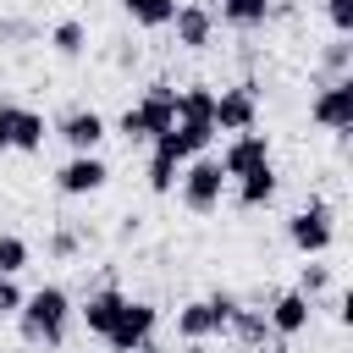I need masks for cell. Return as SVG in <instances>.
I'll return each mask as SVG.
<instances>
[{
	"label": "cell",
	"mask_w": 353,
	"mask_h": 353,
	"mask_svg": "<svg viewBox=\"0 0 353 353\" xmlns=\"http://www.w3.org/2000/svg\"><path fill=\"white\" fill-rule=\"evenodd\" d=\"M72 314H77V309H72L66 287H61V281H44V287H33V292L22 298V309H17V331H22V342H33V347H61Z\"/></svg>",
	"instance_id": "1"
},
{
	"label": "cell",
	"mask_w": 353,
	"mask_h": 353,
	"mask_svg": "<svg viewBox=\"0 0 353 353\" xmlns=\"http://www.w3.org/2000/svg\"><path fill=\"white\" fill-rule=\"evenodd\" d=\"M176 199H182V210H193V215H215L221 199H226V171H221V160H215V154H193V160L182 165V176H176Z\"/></svg>",
	"instance_id": "2"
},
{
	"label": "cell",
	"mask_w": 353,
	"mask_h": 353,
	"mask_svg": "<svg viewBox=\"0 0 353 353\" xmlns=\"http://www.w3.org/2000/svg\"><path fill=\"white\" fill-rule=\"evenodd\" d=\"M287 243H292L303 259L331 254V243H336V215H331V204H325V199H309L303 210H292V215H287Z\"/></svg>",
	"instance_id": "3"
},
{
	"label": "cell",
	"mask_w": 353,
	"mask_h": 353,
	"mask_svg": "<svg viewBox=\"0 0 353 353\" xmlns=\"http://www.w3.org/2000/svg\"><path fill=\"white\" fill-rule=\"evenodd\" d=\"M154 325H160V309L149 298H127L116 325H110V336H105V347L110 353H149L154 347Z\"/></svg>",
	"instance_id": "4"
},
{
	"label": "cell",
	"mask_w": 353,
	"mask_h": 353,
	"mask_svg": "<svg viewBox=\"0 0 353 353\" xmlns=\"http://www.w3.org/2000/svg\"><path fill=\"white\" fill-rule=\"evenodd\" d=\"M50 138H61L72 154H99V143L110 138V121H105L94 105H72V110H61V116H55Z\"/></svg>",
	"instance_id": "5"
},
{
	"label": "cell",
	"mask_w": 353,
	"mask_h": 353,
	"mask_svg": "<svg viewBox=\"0 0 353 353\" xmlns=\"http://www.w3.org/2000/svg\"><path fill=\"white\" fill-rule=\"evenodd\" d=\"M254 121H259V88L254 83H232V88H221L215 94V132H254Z\"/></svg>",
	"instance_id": "6"
},
{
	"label": "cell",
	"mask_w": 353,
	"mask_h": 353,
	"mask_svg": "<svg viewBox=\"0 0 353 353\" xmlns=\"http://www.w3.org/2000/svg\"><path fill=\"white\" fill-rule=\"evenodd\" d=\"M105 182H110V165L99 154H72L55 171V193L61 199H94V193H105Z\"/></svg>",
	"instance_id": "7"
},
{
	"label": "cell",
	"mask_w": 353,
	"mask_h": 353,
	"mask_svg": "<svg viewBox=\"0 0 353 353\" xmlns=\"http://www.w3.org/2000/svg\"><path fill=\"white\" fill-rule=\"evenodd\" d=\"M309 121L325 127V132H353V77L325 83V88L309 99Z\"/></svg>",
	"instance_id": "8"
},
{
	"label": "cell",
	"mask_w": 353,
	"mask_h": 353,
	"mask_svg": "<svg viewBox=\"0 0 353 353\" xmlns=\"http://www.w3.org/2000/svg\"><path fill=\"white\" fill-rule=\"evenodd\" d=\"M171 28H176V44L193 50V55L215 44V11H210L204 0H182V6L171 11Z\"/></svg>",
	"instance_id": "9"
},
{
	"label": "cell",
	"mask_w": 353,
	"mask_h": 353,
	"mask_svg": "<svg viewBox=\"0 0 353 353\" xmlns=\"http://www.w3.org/2000/svg\"><path fill=\"white\" fill-rule=\"evenodd\" d=\"M265 320H270V331H276L281 342H292V336H303V331H309V320H314V303H309L298 287H287V292H276V298H270Z\"/></svg>",
	"instance_id": "10"
},
{
	"label": "cell",
	"mask_w": 353,
	"mask_h": 353,
	"mask_svg": "<svg viewBox=\"0 0 353 353\" xmlns=\"http://www.w3.org/2000/svg\"><path fill=\"white\" fill-rule=\"evenodd\" d=\"M138 116H143V132H149V143H154L160 132H171V127H176V88H171L165 77H154V83L138 94Z\"/></svg>",
	"instance_id": "11"
},
{
	"label": "cell",
	"mask_w": 353,
	"mask_h": 353,
	"mask_svg": "<svg viewBox=\"0 0 353 353\" xmlns=\"http://www.w3.org/2000/svg\"><path fill=\"white\" fill-rule=\"evenodd\" d=\"M215 160H221L226 182H237V176H248L254 165H265V160H270V138H265V132H237Z\"/></svg>",
	"instance_id": "12"
},
{
	"label": "cell",
	"mask_w": 353,
	"mask_h": 353,
	"mask_svg": "<svg viewBox=\"0 0 353 353\" xmlns=\"http://www.w3.org/2000/svg\"><path fill=\"white\" fill-rule=\"evenodd\" d=\"M121 303H127V292H121V287H110V281H105V287H94V292L83 298V309H77L83 331L105 342V336H110V325H116V314H121Z\"/></svg>",
	"instance_id": "13"
},
{
	"label": "cell",
	"mask_w": 353,
	"mask_h": 353,
	"mask_svg": "<svg viewBox=\"0 0 353 353\" xmlns=\"http://www.w3.org/2000/svg\"><path fill=\"white\" fill-rule=\"evenodd\" d=\"M226 336H232V342H237L243 353H259V347H270V342H276V331H270L265 309H243V303H237V314H232Z\"/></svg>",
	"instance_id": "14"
},
{
	"label": "cell",
	"mask_w": 353,
	"mask_h": 353,
	"mask_svg": "<svg viewBox=\"0 0 353 353\" xmlns=\"http://www.w3.org/2000/svg\"><path fill=\"white\" fill-rule=\"evenodd\" d=\"M276 188H281L276 165H270V160H265V165H254L248 176H237V210H265V204L276 199Z\"/></svg>",
	"instance_id": "15"
},
{
	"label": "cell",
	"mask_w": 353,
	"mask_h": 353,
	"mask_svg": "<svg viewBox=\"0 0 353 353\" xmlns=\"http://www.w3.org/2000/svg\"><path fill=\"white\" fill-rule=\"evenodd\" d=\"M176 336H182V342H204V336H221V320H215L210 298H193V303H182V309H176Z\"/></svg>",
	"instance_id": "16"
},
{
	"label": "cell",
	"mask_w": 353,
	"mask_h": 353,
	"mask_svg": "<svg viewBox=\"0 0 353 353\" xmlns=\"http://www.w3.org/2000/svg\"><path fill=\"white\" fill-rule=\"evenodd\" d=\"M182 165L188 160H176L171 149H160V143H149V165H143V182H149V193H176V176H182Z\"/></svg>",
	"instance_id": "17"
},
{
	"label": "cell",
	"mask_w": 353,
	"mask_h": 353,
	"mask_svg": "<svg viewBox=\"0 0 353 353\" xmlns=\"http://www.w3.org/2000/svg\"><path fill=\"white\" fill-rule=\"evenodd\" d=\"M44 138H50V121H44V110H28V105H17L11 149H17V154H39V149H44Z\"/></svg>",
	"instance_id": "18"
},
{
	"label": "cell",
	"mask_w": 353,
	"mask_h": 353,
	"mask_svg": "<svg viewBox=\"0 0 353 353\" xmlns=\"http://www.w3.org/2000/svg\"><path fill=\"white\" fill-rule=\"evenodd\" d=\"M336 77H353V44H347V39L320 44V61H314V83H320V88L336 83Z\"/></svg>",
	"instance_id": "19"
},
{
	"label": "cell",
	"mask_w": 353,
	"mask_h": 353,
	"mask_svg": "<svg viewBox=\"0 0 353 353\" xmlns=\"http://www.w3.org/2000/svg\"><path fill=\"white\" fill-rule=\"evenodd\" d=\"M221 22L237 33H254L270 22V0H221Z\"/></svg>",
	"instance_id": "20"
},
{
	"label": "cell",
	"mask_w": 353,
	"mask_h": 353,
	"mask_svg": "<svg viewBox=\"0 0 353 353\" xmlns=\"http://www.w3.org/2000/svg\"><path fill=\"white\" fill-rule=\"evenodd\" d=\"M44 39H50V50H55L61 61H77V55L88 50V28H83L77 17H61V22H55V28L44 33Z\"/></svg>",
	"instance_id": "21"
},
{
	"label": "cell",
	"mask_w": 353,
	"mask_h": 353,
	"mask_svg": "<svg viewBox=\"0 0 353 353\" xmlns=\"http://www.w3.org/2000/svg\"><path fill=\"white\" fill-rule=\"evenodd\" d=\"M121 11H127L138 28H171L176 0H121Z\"/></svg>",
	"instance_id": "22"
},
{
	"label": "cell",
	"mask_w": 353,
	"mask_h": 353,
	"mask_svg": "<svg viewBox=\"0 0 353 353\" xmlns=\"http://www.w3.org/2000/svg\"><path fill=\"white\" fill-rule=\"evenodd\" d=\"M28 259H33L28 237H17V232H0V276H22V270H28Z\"/></svg>",
	"instance_id": "23"
},
{
	"label": "cell",
	"mask_w": 353,
	"mask_h": 353,
	"mask_svg": "<svg viewBox=\"0 0 353 353\" xmlns=\"http://www.w3.org/2000/svg\"><path fill=\"white\" fill-rule=\"evenodd\" d=\"M298 292L314 303V298H325L331 292V265H320V259H309L303 270H298Z\"/></svg>",
	"instance_id": "24"
},
{
	"label": "cell",
	"mask_w": 353,
	"mask_h": 353,
	"mask_svg": "<svg viewBox=\"0 0 353 353\" xmlns=\"http://www.w3.org/2000/svg\"><path fill=\"white\" fill-rule=\"evenodd\" d=\"M39 39V22L33 17H0V44L6 50H22V44H33Z\"/></svg>",
	"instance_id": "25"
},
{
	"label": "cell",
	"mask_w": 353,
	"mask_h": 353,
	"mask_svg": "<svg viewBox=\"0 0 353 353\" xmlns=\"http://www.w3.org/2000/svg\"><path fill=\"white\" fill-rule=\"evenodd\" d=\"M44 248H50V259H77V248H83V237H77L72 226H55V232L44 237Z\"/></svg>",
	"instance_id": "26"
},
{
	"label": "cell",
	"mask_w": 353,
	"mask_h": 353,
	"mask_svg": "<svg viewBox=\"0 0 353 353\" xmlns=\"http://www.w3.org/2000/svg\"><path fill=\"white\" fill-rule=\"evenodd\" d=\"M325 22H331L336 39H347L353 33V0H325Z\"/></svg>",
	"instance_id": "27"
},
{
	"label": "cell",
	"mask_w": 353,
	"mask_h": 353,
	"mask_svg": "<svg viewBox=\"0 0 353 353\" xmlns=\"http://www.w3.org/2000/svg\"><path fill=\"white\" fill-rule=\"evenodd\" d=\"M22 287H17V276H0V320H17V309H22Z\"/></svg>",
	"instance_id": "28"
},
{
	"label": "cell",
	"mask_w": 353,
	"mask_h": 353,
	"mask_svg": "<svg viewBox=\"0 0 353 353\" xmlns=\"http://www.w3.org/2000/svg\"><path fill=\"white\" fill-rule=\"evenodd\" d=\"M11 127H17V99H0V154L11 149Z\"/></svg>",
	"instance_id": "29"
},
{
	"label": "cell",
	"mask_w": 353,
	"mask_h": 353,
	"mask_svg": "<svg viewBox=\"0 0 353 353\" xmlns=\"http://www.w3.org/2000/svg\"><path fill=\"white\" fill-rule=\"evenodd\" d=\"M116 66L132 72V66H138V44H121V50H116Z\"/></svg>",
	"instance_id": "30"
},
{
	"label": "cell",
	"mask_w": 353,
	"mask_h": 353,
	"mask_svg": "<svg viewBox=\"0 0 353 353\" xmlns=\"http://www.w3.org/2000/svg\"><path fill=\"white\" fill-rule=\"evenodd\" d=\"M176 353H210V347H204V342H182Z\"/></svg>",
	"instance_id": "31"
},
{
	"label": "cell",
	"mask_w": 353,
	"mask_h": 353,
	"mask_svg": "<svg viewBox=\"0 0 353 353\" xmlns=\"http://www.w3.org/2000/svg\"><path fill=\"white\" fill-rule=\"evenodd\" d=\"M149 353H154V347H149Z\"/></svg>",
	"instance_id": "32"
}]
</instances>
